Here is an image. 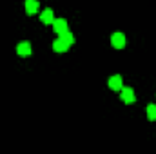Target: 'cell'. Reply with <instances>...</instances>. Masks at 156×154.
I'll return each instance as SVG.
<instances>
[{
	"label": "cell",
	"instance_id": "6da1fadb",
	"mask_svg": "<svg viewBox=\"0 0 156 154\" xmlns=\"http://www.w3.org/2000/svg\"><path fill=\"white\" fill-rule=\"evenodd\" d=\"M122 102L123 103H133L134 100H136V96H134V91H133V87H122Z\"/></svg>",
	"mask_w": 156,
	"mask_h": 154
},
{
	"label": "cell",
	"instance_id": "7a4b0ae2",
	"mask_svg": "<svg viewBox=\"0 0 156 154\" xmlns=\"http://www.w3.org/2000/svg\"><path fill=\"white\" fill-rule=\"evenodd\" d=\"M53 29H55L56 35L66 33V31H67V20H66V18H55V20H53Z\"/></svg>",
	"mask_w": 156,
	"mask_h": 154
},
{
	"label": "cell",
	"instance_id": "3957f363",
	"mask_svg": "<svg viewBox=\"0 0 156 154\" xmlns=\"http://www.w3.org/2000/svg\"><path fill=\"white\" fill-rule=\"evenodd\" d=\"M107 85L113 89V91H122V87H123V80L120 75H113V76L107 80Z\"/></svg>",
	"mask_w": 156,
	"mask_h": 154
},
{
	"label": "cell",
	"instance_id": "277c9868",
	"mask_svg": "<svg viewBox=\"0 0 156 154\" xmlns=\"http://www.w3.org/2000/svg\"><path fill=\"white\" fill-rule=\"evenodd\" d=\"M111 45H113L115 49H122V47L125 45V35H123V33H113V37H111Z\"/></svg>",
	"mask_w": 156,
	"mask_h": 154
},
{
	"label": "cell",
	"instance_id": "5b68a950",
	"mask_svg": "<svg viewBox=\"0 0 156 154\" xmlns=\"http://www.w3.org/2000/svg\"><path fill=\"white\" fill-rule=\"evenodd\" d=\"M16 53H18L20 56H29V54H31V44H29V42H20V44L16 45Z\"/></svg>",
	"mask_w": 156,
	"mask_h": 154
},
{
	"label": "cell",
	"instance_id": "8992f818",
	"mask_svg": "<svg viewBox=\"0 0 156 154\" xmlns=\"http://www.w3.org/2000/svg\"><path fill=\"white\" fill-rule=\"evenodd\" d=\"M40 20H42V24H53V20H55V13H53V9H44L42 11V15H40Z\"/></svg>",
	"mask_w": 156,
	"mask_h": 154
},
{
	"label": "cell",
	"instance_id": "52a82bcc",
	"mask_svg": "<svg viewBox=\"0 0 156 154\" xmlns=\"http://www.w3.org/2000/svg\"><path fill=\"white\" fill-rule=\"evenodd\" d=\"M53 49H55V53H66L69 49V44H66L62 38H56L53 42Z\"/></svg>",
	"mask_w": 156,
	"mask_h": 154
},
{
	"label": "cell",
	"instance_id": "ba28073f",
	"mask_svg": "<svg viewBox=\"0 0 156 154\" xmlns=\"http://www.w3.org/2000/svg\"><path fill=\"white\" fill-rule=\"evenodd\" d=\"M38 11V0H26V13L35 15Z\"/></svg>",
	"mask_w": 156,
	"mask_h": 154
},
{
	"label": "cell",
	"instance_id": "9c48e42d",
	"mask_svg": "<svg viewBox=\"0 0 156 154\" xmlns=\"http://www.w3.org/2000/svg\"><path fill=\"white\" fill-rule=\"evenodd\" d=\"M60 38L64 40L66 44H69V45H73V44H75V35H73L71 31H66V33H62V35H60Z\"/></svg>",
	"mask_w": 156,
	"mask_h": 154
},
{
	"label": "cell",
	"instance_id": "30bf717a",
	"mask_svg": "<svg viewBox=\"0 0 156 154\" xmlns=\"http://www.w3.org/2000/svg\"><path fill=\"white\" fill-rule=\"evenodd\" d=\"M147 118L151 120V121H154L156 120V105H147Z\"/></svg>",
	"mask_w": 156,
	"mask_h": 154
}]
</instances>
